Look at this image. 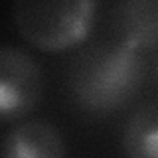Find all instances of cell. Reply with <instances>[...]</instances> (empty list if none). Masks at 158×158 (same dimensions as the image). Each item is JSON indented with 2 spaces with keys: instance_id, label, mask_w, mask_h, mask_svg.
I'll return each mask as SVG.
<instances>
[{
  "instance_id": "6",
  "label": "cell",
  "mask_w": 158,
  "mask_h": 158,
  "mask_svg": "<svg viewBox=\"0 0 158 158\" xmlns=\"http://www.w3.org/2000/svg\"><path fill=\"white\" fill-rule=\"evenodd\" d=\"M123 148L128 158H158V101L144 103L128 117Z\"/></svg>"
},
{
  "instance_id": "4",
  "label": "cell",
  "mask_w": 158,
  "mask_h": 158,
  "mask_svg": "<svg viewBox=\"0 0 158 158\" xmlns=\"http://www.w3.org/2000/svg\"><path fill=\"white\" fill-rule=\"evenodd\" d=\"M67 146L52 123L34 118L10 128L2 142V158H65Z\"/></svg>"
},
{
  "instance_id": "1",
  "label": "cell",
  "mask_w": 158,
  "mask_h": 158,
  "mask_svg": "<svg viewBox=\"0 0 158 158\" xmlns=\"http://www.w3.org/2000/svg\"><path fill=\"white\" fill-rule=\"evenodd\" d=\"M146 75L140 52L118 40H105L77 53L67 71L69 95L91 115H111L132 101Z\"/></svg>"
},
{
  "instance_id": "3",
  "label": "cell",
  "mask_w": 158,
  "mask_h": 158,
  "mask_svg": "<svg viewBox=\"0 0 158 158\" xmlns=\"http://www.w3.org/2000/svg\"><path fill=\"white\" fill-rule=\"evenodd\" d=\"M46 81L40 63L24 49L0 46V121H20L42 103Z\"/></svg>"
},
{
  "instance_id": "7",
  "label": "cell",
  "mask_w": 158,
  "mask_h": 158,
  "mask_svg": "<svg viewBox=\"0 0 158 158\" xmlns=\"http://www.w3.org/2000/svg\"><path fill=\"white\" fill-rule=\"evenodd\" d=\"M156 75H158V63H156Z\"/></svg>"
},
{
  "instance_id": "2",
  "label": "cell",
  "mask_w": 158,
  "mask_h": 158,
  "mask_svg": "<svg viewBox=\"0 0 158 158\" xmlns=\"http://www.w3.org/2000/svg\"><path fill=\"white\" fill-rule=\"evenodd\" d=\"M93 0H22L12 6L14 26L30 46L57 53L89 38L95 24Z\"/></svg>"
},
{
  "instance_id": "5",
  "label": "cell",
  "mask_w": 158,
  "mask_h": 158,
  "mask_svg": "<svg viewBox=\"0 0 158 158\" xmlns=\"http://www.w3.org/2000/svg\"><path fill=\"white\" fill-rule=\"evenodd\" d=\"M117 40L136 52L158 46V0H123L113 8Z\"/></svg>"
}]
</instances>
